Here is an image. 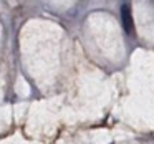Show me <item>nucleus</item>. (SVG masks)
Masks as SVG:
<instances>
[{
	"instance_id": "nucleus-1",
	"label": "nucleus",
	"mask_w": 154,
	"mask_h": 144,
	"mask_svg": "<svg viewBox=\"0 0 154 144\" xmlns=\"http://www.w3.org/2000/svg\"><path fill=\"white\" fill-rule=\"evenodd\" d=\"M121 22H123V27L126 30V33H133L134 30V20H133V12H131V7L128 4H123L121 7Z\"/></svg>"
}]
</instances>
